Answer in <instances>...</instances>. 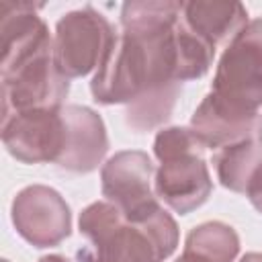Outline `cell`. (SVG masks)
<instances>
[{
  "mask_svg": "<svg viewBox=\"0 0 262 262\" xmlns=\"http://www.w3.org/2000/svg\"><path fill=\"white\" fill-rule=\"evenodd\" d=\"M117 31L94 6L66 12L53 35V61L68 80L88 76L98 70L117 41Z\"/></svg>",
  "mask_w": 262,
  "mask_h": 262,
  "instance_id": "cell-4",
  "label": "cell"
},
{
  "mask_svg": "<svg viewBox=\"0 0 262 262\" xmlns=\"http://www.w3.org/2000/svg\"><path fill=\"white\" fill-rule=\"evenodd\" d=\"M70 92V80L53 61V45L2 74V117L37 108H59Z\"/></svg>",
  "mask_w": 262,
  "mask_h": 262,
  "instance_id": "cell-5",
  "label": "cell"
},
{
  "mask_svg": "<svg viewBox=\"0 0 262 262\" xmlns=\"http://www.w3.org/2000/svg\"><path fill=\"white\" fill-rule=\"evenodd\" d=\"M178 23L156 31L119 33L92 76L90 94L94 102L129 106L154 90L182 84Z\"/></svg>",
  "mask_w": 262,
  "mask_h": 262,
  "instance_id": "cell-1",
  "label": "cell"
},
{
  "mask_svg": "<svg viewBox=\"0 0 262 262\" xmlns=\"http://www.w3.org/2000/svg\"><path fill=\"white\" fill-rule=\"evenodd\" d=\"M61 117L66 123V145L57 166L76 174L94 172L108 151V135L102 117L80 104H63Z\"/></svg>",
  "mask_w": 262,
  "mask_h": 262,
  "instance_id": "cell-11",
  "label": "cell"
},
{
  "mask_svg": "<svg viewBox=\"0 0 262 262\" xmlns=\"http://www.w3.org/2000/svg\"><path fill=\"white\" fill-rule=\"evenodd\" d=\"M239 262H262V252H248L239 258Z\"/></svg>",
  "mask_w": 262,
  "mask_h": 262,
  "instance_id": "cell-19",
  "label": "cell"
},
{
  "mask_svg": "<svg viewBox=\"0 0 262 262\" xmlns=\"http://www.w3.org/2000/svg\"><path fill=\"white\" fill-rule=\"evenodd\" d=\"M41 6L31 2L0 4V76L53 45L45 20L37 14Z\"/></svg>",
  "mask_w": 262,
  "mask_h": 262,
  "instance_id": "cell-10",
  "label": "cell"
},
{
  "mask_svg": "<svg viewBox=\"0 0 262 262\" xmlns=\"http://www.w3.org/2000/svg\"><path fill=\"white\" fill-rule=\"evenodd\" d=\"M39 262H70V260L66 256H61V254H49V256L39 258Z\"/></svg>",
  "mask_w": 262,
  "mask_h": 262,
  "instance_id": "cell-20",
  "label": "cell"
},
{
  "mask_svg": "<svg viewBox=\"0 0 262 262\" xmlns=\"http://www.w3.org/2000/svg\"><path fill=\"white\" fill-rule=\"evenodd\" d=\"M258 117H237L213 102L207 94L190 117V131L205 149H221L242 139L254 137Z\"/></svg>",
  "mask_w": 262,
  "mask_h": 262,
  "instance_id": "cell-13",
  "label": "cell"
},
{
  "mask_svg": "<svg viewBox=\"0 0 262 262\" xmlns=\"http://www.w3.org/2000/svg\"><path fill=\"white\" fill-rule=\"evenodd\" d=\"M180 20L192 35L217 49L248 25V10L239 2L192 0L182 4Z\"/></svg>",
  "mask_w": 262,
  "mask_h": 262,
  "instance_id": "cell-12",
  "label": "cell"
},
{
  "mask_svg": "<svg viewBox=\"0 0 262 262\" xmlns=\"http://www.w3.org/2000/svg\"><path fill=\"white\" fill-rule=\"evenodd\" d=\"M154 176L156 168L145 151L123 149L102 164L100 190L127 217H141L160 205L151 186Z\"/></svg>",
  "mask_w": 262,
  "mask_h": 262,
  "instance_id": "cell-8",
  "label": "cell"
},
{
  "mask_svg": "<svg viewBox=\"0 0 262 262\" xmlns=\"http://www.w3.org/2000/svg\"><path fill=\"white\" fill-rule=\"evenodd\" d=\"M176 262H184V260H182V258H178V260H176Z\"/></svg>",
  "mask_w": 262,
  "mask_h": 262,
  "instance_id": "cell-22",
  "label": "cell"
},
{
  "mask_svg": "<svg viewBox=\"0 0 262 262\" xmlns=\"http://www.w3.org/2000/svg\"><path fill=\"white\" fill-rule=\"evenodd\" d=\"M246 196L252 203V207L258 213H262V166L254 172V176H252V180L246 188Z\"/></svg>",
  "mask_w": 262,
  "mask_h": 262,
  "instance_id": "cell-18",
  "label": "cell"
},
{
  "mask_svg": "<svg viewBox=\"0 0 262 262\" xmlns=\"http://www.w3.org/2000/svg\"><path fill=\"white\" fill-rule=\"evenodd\" d=\"M2 143L6 151L23 164H57L66 145L61 106L23 111L2 117Z\"/></svg>",
  "mask_w": 262,
  "mask_h": 262,
  "instance_id": "cell-7",
  "label": "cell"
},
{
  "mask_svg": "<svg viewBox=\"0 0 262 262\" xmlns=\"http://www.w3.org/2000/svg\"><path fill=\"white\" fill-rule=\"evenodd\" d=\"M180 92H182V84L162 88V90H154V92L141 96L139 100L131 102L125 111L127 125L137 133L151 131V129L160 127L162 123H166L170 119Z\"/></svg>",
  "mask_w": 262,
  "mask_h": 262,
  "instance_id": "cell-17",
  "label": "cell"
},
{
  "mask_svg": "<svg viewBox=\"0 0 262 262\" xmlns=\"http://www.w3.org/2000/svg\"><path fill=\"white\" fill-rule=\"evenodd\" d=\"M16 233L33 248L59 246L72 233V211L51 186L31 184L16 192L10 205Z\"/></svg>",
  "mask_w": 262,
  "mask_h": 262,
  "instance_id": "cell-6",
  "label": "cell"
},
{
  "mask_svg": "<svg viewBox=\"0 0 262 262\" xmlns=\"http://www.w3.org/2000/svg\"><path fill=\"white\" fill-rule=\"evenodd\" d=\"M237 254V231L223 221H205L188 231L180 258L184 262H233Z\"/></svg>",
  "mask_w": 262,
  "mask_h": 262,
  "instance_id": "cell-14",
  "label": "cell"
},
{
  "mask_svg": "<svg viewBox=\"0 0 262 262\" xmlns=\"http://www.w3.org/2000/svg\"><path fill=\"white\" fill-rule=\"evenodd\" d=\"M209 96L223 111L237 117H260L262 106V16L227 43L221 53Z\"/></svg>",
  "mask_w": 262,
  "mask_h": 262,
  "instance_id": "cell-3",
  "label": "cell"
},
{
  "mask_svg": "<svg viewBox=\"0 0 262 262\" xmlns=\"http://www.w3.org/2000/svg\"><path fill=\"white\" fill-rule=\"evenodd\" d=\"M86 246L80 262H164L180 239L174 217L158 205L141 217H127L108 201L90 203L78 219Z\"/></svg>",
  "mask_w": 262,
  "mask_h": 262,
  "instance_id": "cell-2",
  "label": "cell"
},
{
  "mask_svg": "<svg viewBox=\"0 0 262 262\" xmlns=\"http://www.w3.org/2000/svg\"><path fill=\"white\" fill-rule=\"evenodd\" d=\"M182 4L176 0H139L121 6V27L125 33L156 31L174 27L180 20Z\"/></svg>",
  "mask_w": 262,
  "mask_h": 262,
  "instance_id": "cell-16",
  "label": "cell"
},
{
  "mask_svg": "<svg viewBox=\"0 0 262 262\" xmlns=\"http://www.w3.org/2000/svg\"><path fill=\"white\" fill-rule=\"evenodd\" d=\"M2 262H8V260H2Z\"/></svg>",
  "mask_w": 262,
  "mask_h": 262,
  "instance_id": "cell-23",
  "label": "cell"
},
{
  "mask_svg": "<svg viewBox=\"0 0 262 262\" xmlns=\"http://www.w3.org/2000/svg\"><path fill=\"white\" fill-rule=\"evenodd\" d=\"M213 166L221 186L229 188L231 192L246 194L254 172L262 166V145L256 141V137L225 145L213 154Z\"/></svg>",
  "mask_w": 262,
  "mask_h": 262,
  "instance_id": "cell-15",
  "label": "cell"
},
{
  "mask_svg": "<svg viewBox=\"0 0 262 262\" xmlns=\"http://www.w3.org/2000/svg\"><path fill=\"white\" fill-rule=\"evenodd\" d=\"M254 137H256V141L262 145V115L258 117V123H256V131H254Z\"/></svg>",
  "mask_w": 262,
  "mask_h": 262,
  "instance_id": "cell-21",
  "label": "cell"
},
{
  "mask_svg": "<svg viewBox=\"0 0 262 262\" xmlns=\"http://www.w3.org/2000/svg\"><path fill=\"white\" fill-rule=\"evenodd\" d=\"M203 151L188 149L160 160L154 176V192L174 213L188 215L196 211L213 192V180Z\"/></svg>",
  "mask_w": 262,
  "mask_h": 262,
  "instance_id": "cell-9",
  "label": "cell"
}]
</instances>
